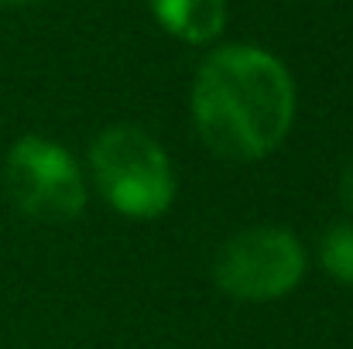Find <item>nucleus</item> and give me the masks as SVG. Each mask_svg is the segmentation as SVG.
<instances>
[{
    "mask_svg": "<svg viewBox=\"0 0 353 349\" xmlns=\"http://www.w3.org/2000/svg\"><path fill=\"white\" fill-rule=\"evenodd\" d=\"M192 116L213 154L227 161H257L292 130L295 83L274 55L254 45H227L196 72Z\"/></svg>",
    "mask_w": 353,
    "mask_h": 349,
    "instance_id": "obj_1",
    "label": "nucleus"
},
{
    "mask_svg": "<svg viewBox=\"0 0 353 349\" xmlns=\"http://www.w3.org/2000/svg\"><path fill=\"white\" fill-rule=\"evenodd\" d=\"M90 168L103 199L130 220H158L175 199L165 147L134 123H114L90 144Z\"/></svg>",
    "mask_w": 353,
    "mask_h": 349,
    "instance_id": "obj_2",
    "label": "nucleus"
},
{
    "mask_svg": "<svg viewBox=\"0 0 353 349\" xmlns=\"http://www.w3.org/2000/svg\"><path fill=\"white\" fill-rule=\"evenodd\" d=\"M7 192L14 206L38 223L76 220L86 206V182L72 154L45 137H21L7 151L3 165Z\"/></svg>",
    "mask_w": 353,
    "mask_h": 349,
    "instance_id": "obj_3",
    "label": "nucleus"
},
{
    "mask_svg": "<svg viewBox=\"0 0 353 349\" xmlns=\"http://www.w3.org/2000/svg\"><path fill=\"white\" fill-rule=\"evenodd\" d=\"M213 274L230 298L274 302L302 281L305 250L295 240V233L281 226H254L223 243Z\"/></svg>",
    "mask_w": 353,
    "mask_h": 349,
    "instance_id": "obj_4",
    "label": "nucleus"
},
{
    "mask_svg": "<svg viewBox=\"0 0 353 349\" xmlns=\"http://www.w3.org/2000/svg\"><path fill=\"white\" fill-rule=\"evenodd\" d=\"M151 10L168 34L189 45H210L227 24V0H151Z\"/></svg>",
    "mask_w": 353,
    "mask_h": 349,
    "instance_id": "obj_5",
    "label": "nucleus"
},
{
    "mask_svg": "<svg viewBox=\"0 0 353 349\" xmlns=\"http://www.w3.org/2000/svg\"><path fill=\"white\" fill-rule=\"evenodd\" d=\"M319 253H323V267H326L340 284L353 288V226L350 223L330 226V233L323 236Z\"/></svg>",
    "mask_w": 353,
    "mask_h": 349,
    "instance_id": "obj_6",
    "label": "nucleus"
},
{
    "mask_svg": "<svg viewBox=\"0 0 353 349\" xmlns=\"http://www.w3.org/2000/svg\"><path fill=\"white\" fill-rule=\"evenodd\" d=\"M340 199H343V206H350V209H353V165L343 171V182H340Z\"/></svg>",
    "mask_w": 353,
    "mask_h": 349,
    "instance_id": "obj_7",
    "label": "nucleus"
},
{
    "mask_svg": "<svg viewBox=\"0 0 353 349\" xmlns=\"http://www.w3.org/2000/svg\"><path fill=\"white\" fill-rule=\"evenodd\" d=\"M21 3H31V0H0V7H21Z\"/></svg>",
    "mask_w": 353,
    "mask_h": 349,
    "instance_id": "obj_8",
    "label": "nucleus"
}]
</instances>
